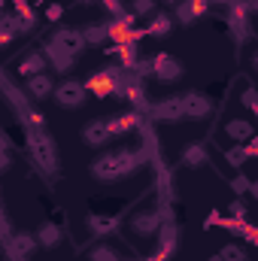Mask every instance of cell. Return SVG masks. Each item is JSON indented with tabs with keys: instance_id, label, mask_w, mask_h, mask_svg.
Here are the masks:
<instances>
[{
	"instance_id": "obj_20",
	"label": "cell",
	"mask_w": 258,
	"mask_h": 261,
	"mask_svg": "<svg viewBox=\"0 0 258 261\" xmlns=\"http://www.w3.org/2000/svg\"><path fill=\"white\" fill-rule=\"evenodd\" d=\"M46 55L43 52H31V55H24V61L18 64V76H24V79H31V76H37V73H43L46 70Z\"/></svg>"
},
{
	"instance_id": "obj_34",
	"label": "cell",
	"mask_w": 258,
	"mask_h": 261,
	"mask_svg": "<svg viewBox=\"0 0 258 261\" xmlns=\"http://www.w3.org/2000/svg\"><path fill=\"white\" fill-rule=\"evenodd\" d=\"M219 225H222V213H216V210H213V213L203 219V228H219Z\"/></svg>"
},
{
	"instance_id": "obj_13",
	"label": "cell",
	"mask_w": 258,
	"mask_h": 261,
	"mask_svg": "<svg viewBox=\"0 0 258 261\" xmlns=\"http://www.w3.org/2000/svg\"><path fill=\"white\" fill-rule=\"evenodd\" d=\"M24 91H28L31 100H46V97H52L55 82H52L46 73H37V76H31V79L24 82Z\"/></svg>"
},
{
	"instance_id": "obj_30",
	"label": "cell",
	"mask_w": 258,
	"mask_h": 261,
	"mask_svg": "<svg viewBox=\"0 0 258 261\" xmlns=\"http://www.w3.org/2000/svg\"><path fill=\"white\" fill-rule=\"evenodd\" d=\"M222 261H243V252H240V246L237 243H228V246H222Z\"/></svg>"
},
{
	"instance_id": "obj_9",
	"label": "cell",
	"mask_w": 258,
	"mask_h": 261,
	"mask_svg": "<svg viewBox=\"0 0 258 261\" xmlns=\"http://www.w3.org/2000/svg\"><path fill=\"white\" fill-rule=\"evenodd\" d=\"M149 61H152V76H158L161 82H176V79L183 76V64H179L173 55H167V52L152 55Z\"/></svg>"
},
{
	"instance_id": "obj_3",
	"label": "cell",
	"mask_w": 258,
	"mask_h": 261,
	"mask_svg": "<svg viewBox=\"0 0 258 261\" xmlns=\"http://www.w3.org/2000/svg\"><path fill=\"white\" fill-rule=\"evenodd\" d=\"M55 100L64 107V110H79L82 103H85V97H88V88H85V82H79V79H64V82H58L55 85Z\"/></svg>"
},
{
	"instance_id": "obj_11",
	"label": "cell",
	"mask_w": 258,
	"mask_h": 261,
	"mask_svg": "<svg viewBox=\"0 0 258 261\" xmlns=\"http://www.w3.org/2000/svg\"><path fill=\"white\" fill-rule=\"evenodd\" d=\"M107 125H110V137H122L128 130L143 128V116H140V110H128V113H122L116 119H107Z\"/></svg>"
},
{
	"instance_id": "obj_10",
	"label": "cell",
	"mask_w": 258,
	"mask_h": 261,
	"mask_svg": "<svg viewBox=\"0 0 258 261\" xmlns=\"http://www.w3.org/2000/svg\"><path fill=\"white\" fill-rule=\"evenodd\" d=\"M152 119L155 122H179L183 119V100L179 97H164L152 103Z\"/></svg>"
},
{
	"instance_id": "obj_37",
	"label": "cell",
	"mask_w": 258,
	"mask_h": 261,
	"mask_svg": "<svg viewBox=\"0 0 258 261\" xmlns=\"http://www.w3.org/2000/svg\"><path fill=\"white\" fill-rule=\"evenodd\" d=\"M161 3H167V6H176V3H179V0H161Z\"/></svg>"
},
{
	"instance_id": "obj_25",
	"label": "cell",
	"mask_w": 258,
	"mask_h": 261,
	"mask_svg": "<svg viewBox=\"0 0 258 261\" xmlns=\"http://www.w3.org/2000/svg\"><path fill=\"white\" fill-rule=\"evenodd\" d=\"M88 261H119V252H116L110 243H97V246L88 252Z\"/></svg>"
},
{
	"instance_id": "obj_32",
	"label": "cell",
	"mask_w": 258,
	"mask_h": 261,
	"mask_svg": "<svg viewBox=\"0 0 258 261\" xmlns=\"http://www.w3.org/2000/svg\"><path fill=\"white\" fill-rule=\"evenodd\" d=\"M228 216H231V219H246V206H243V200H234V203L228 206Z\"/></svg>"
},
{
	"instance_id": "obj_7",
	"label": "cell",
	"mask_w": 258,
	"mask_h": 261,
	"mask_svg": "<svg viewBox=\"0 0 258 261\" xmlns=\"http://www.w3.org/2000/svg\"><path fill=\"white\" fill-rule=\"evenodd\" d=\"M161 225H164V213H161V210H140V213L131 219V228H134V234H140V237L158 234Z\"/></svg>"
},
{
	"instance_id": "obj_27",
	"label": "cell",
	"mask_w": 258,
	"mask_h": 261,
	"mask_svg": "<svg viewBox=\"0 0 258 261\" xmlns=\"http://www.w3.org/2000/svg\"><path fill=\"white\" fill-rule=\"evenodd\" d=\"M225 161H228L231 167H243V164L249 161V155H246V149H243V146L237 143V146H231V149L225 152Z\"/></svg>"
},
{
	"instance_id": "obj_35",
	"label": "cell",
	"mask_w": 258,
	"mask_h": 261,
	"mask_svg": "<svg viewBox=\"0 0 258 261\" xmlns=\"http://www.w3.org/2000/svg\"><path fill=\"white\" fill-rule=\"evenodd\" d=\"M104 6H107L113 15H122V0H104Z\"/></svg>"
},
{
	"instance_id": "obj_23",
	"label": "cell",
	"mask_w": 258,
	"mask_h": 261,
	"mask_svg": "<svg viewBox=\"0 0 258 261\" xmlns=\"http://www.w3.org/2000/svg\"><path fill=\"white\" fill-rule=\"evenodd\" d=\"M18 116H21V122H24V128H46V116L37 110V107H18Z\"/></svg>"
},
{
	"instance_id": "obj_8",
	"label": "cell",
	"mask_w": 258,
	"mask_h": 261,
	"mask_svg": "<svg viewBox=\"0 0 258 261\" xmlns=\"http://www.w3.org/2000/svg\"><path fill=\"white\" fill-rule=\"evenodd\" d=\"M179 100H183V119H207L213 110V100L203 91H186Z\"/></svg>"
},
{
	"instance_id": "obj_4",
	"label": "cell",
	"mask_w": 258,
	"mask_h": 261,
	"mask_svg": "<svg viewBox=\"0 0 258 261\" xmlns=\"http://www.w3.org/2000/svg\"><path fill=\"white\" fill-rule=\"evenodd\" d=\"M122 67H104V70H97L91 79H88V91L91 94H97V97H110V94H116V88H119V79H122Z\"/></svg>"
},
{
	"instance_id": "obj_36",
	"label": "cell",
	"mask_w": 258,
	"mask_h": 261,
	"mask_svg": "<svg viewBox=\"0 0 258 261\" xmlns=\"http://www.w3.org/2000/svg\"><path fill=\"white\" fill-rule=\"evenodd\" d=\"M207 261H222V255H219V252H216V255H210V258Z\"/></svg>"
},
{
	"instance_id": "obj_18",
	"label": "cell",
	"mask_w": 258,
	"mask_h": 261,
	"mask_svg": "<svg viewBox=\"0 0 258 261\" xmlns=\"http://www.w3.org/2000/svg\"><path fill=\"white\" fill-rule=\"evenodd\" d=\"M170 31H173V15H167V12L149 15V28H146L149 37H170Z\"/></svg>"
},
{
	"instance_id": "obj_28",
	"label": "cell",
	"mask_w": 258,
	"mask_h": 261,
	"mask_svg": "<svg viewBox=\"0 0 258 261\" xmlns=\"http://www.w3.org/2000/svg\"><path fill=\"white\" fill-rule=\"evenodd\" d=\"M9 149H12V143L0 134V173H3V170L9 167V161H12V158H9Z\"/></svg>"
},
{
	"instance_id": "obj_21",
	"label": "cell",
	"mask_w": 258,
	"mask_h": 261,
	"mask_svg": "<svg viewBox=\"0 0 258 261\" xmlns=\"http://www.w3.org/2000/svg\"><path fill=\"white\" fill-rule=\"evenodd\" d=\"M82 37H85V46H104V43L110 40V21H94V24H88V28L82 31Z\"/></svg>"
},
{
	"instance_id": "obj_14",
	"label": "cell",
	"mask_w": 258,
	"mask_h": 261,
	"mask_svg": "<svg viewBox=\"0 0 258 261\" xmlns=\"http://www.w3.org/2000/svg\"><path fill=\"white\" fill-rule=\"evenodd\" d=\"M85 225H88V231L97 234V237H110V234L119 231V219H116V216H104V213H91V216L85 219Z\"/></svg>"
},
{
	"instance_id": "obj_15",
	"label": "cell",
	"mask_w": 258,
	"mask_h": 261,
	"mask_svg": "<svg viewBox=\"0 0 258 261\" xmlns=\"http://www.w3.org/2000/svg\"><path fill=\"white\" fill-rule=\"evenodd\" d=\"M82 140H85V146H104L107 140H113V137H110V125H107V119H94V122H88V125L82 128Z\"/></svg>"
},
{
	"instance_id": "obj_29",
	"label": "cell",
	"mask_w": 258,
	"mask_h": 261,
	"mask_svg": "<svg viewBox=\"0 0 258 261\" xmlns=\"http://www.w3.org/2000/svg\"><path fill=\"white\" fill-rule=\"evenodd\" d=\"M240 100H243V107H246L249 113H258V91L252 88V85L243 91V97H240Z\"/></svg>"
},
{
	"instance_id": "obj_19",
	"label": "cell",
	"mask_w": 258,
	"mask_h": 261,
	"mask_svg": "<svg viewBox=\"0 0 258 261\" xmlns=\"http://www.w3.org/2000/svg\"><path fill=\"white\" fill-rule=\"evenodd\" d=\"M61 237H64V231L58 228V225H40V231L34 234V240H37V246H46V249H55L58 243H61Z\"/></svg>"
},
{
	"instance_id": "obj_2",
	"label": "cell",
	"mask_w": 258,
	"mask_h": 261,
	"mask_svg": "<svg viewBox=\"0 0 258 261\" xmlns=\"http://www.w3.org/2000/svg\"><path fill=\"white\" fill-rule=\"evenodd\" d=\"M24 130H28V149H31L34 161L40 164V170L55 173L58 170V152H55V143L46 134V128H24Z\"/></svg>"
},
{
	"instance_id": "obj_22",
	"label": "cell",
	"mask_w": 258,
	"mask_h": 261,
	"mask_svg": "<svg viewBox=\"0 0 258 261\" xmlns=\"http://www.w3.org/2000/svg\"><path fill=\"white\" fill-rule=\"evenodd\" d=\"M43 55H46V61L55 67L58 73H67V70H73V64H76V58H70V55H64V52H58V49L49 46V43L43 46Z\"/></svg>"
},
{
	"instance_id": "obj_1",
	"label": "cell",
	"mask_w": 258,
	"mask_h": 261,
	"mask_svg": "<svg viewBox=\"0 0 258 261\" xmlns=\"http://www.w3.org/2000/svg\"><path fill=\"white\" fill-rule=\"evenodd\" d=\"M146 161V152L140 149H119V152H104L91 161V176L97 182H119L131 176L140 164Z\"/></svg>"
},
{
	"instance_id": "obj_16",
	"label": "cell",
	"mask_w": 258,
	"mask_h": 261,
	"mask_svg": "<svg viewBox=\"0 0 258 261\" xmlns=\"http://www.w3.org/2000/svg\"><path fill=\"white\" fill-rule=\"evenodd\" d=\"M183 167H203L207 161H210V152H207V146L203 143H189L186 149H183Z\"/></svg>"
},
{
	"instance_id": "obj_24",
	"label": "cell",
	"mask_w": 258,
	"mask_h": 261,
	"mask_svg": "<svg viewBox=\"0 0 258 261\" xmlns=\"http://www.w3.org/2000/svg\"><path fill=\"white\" fill-rule=\"evenodd\" d=\"M12 252H18L21 258H28L34 249H37V240H34V234H12Z\"/></svg>"
},
{
	"instance_id": "obj_39",
	"label": "cell",
	"mask_w": 258,
	"mask_h": 261,
	"mask_svg": "<svg viewBox=\"0 0 258 261\" xmlns=\"http://www.w3.org/2000/svg\"><path fill=\"white\" fill-rule=\"evenodd\" d=\"M243 261H246V258H243Z\"/></svg>"
},
{
	"instance_id": "obj_12",
	"label": "cell",
	"mask_w": 258,
	"mask_h": 261,
	"mask_svg": "<svg viewBox=\"0 0 258 261\" xmlns=\"http://www.w3.org/2000/svg\"><path fill=\"white\" fill-rule=\"evenodd\" d=\"M207 9H210V3H207V0H179V3H176L173 18H176V21H183V24H192V21H197Z\"/></svg>"
},
{
	"instance_id": "obj_31",
	"label": "cell",
	"mask_w": 258,
	"mask_h": 261,
	"mask_svg": "<svg viewBox=\"0 0 258 261\" xmlns=\"http://www.w3.org/2000/svg\"><path fill=\"white\" fill-rule=\"evenodd\" d=\"M231 189H234V195H246V192H249V176H243V173L234 176V179H231Z\"/></svg>"
},
{
	"instance_id": "obj_33",
	"label": "cell",
	"mask_w": 258,
	"mask_h": 261,
	"mask_svg": "<svg viewBox=\"0 0 258 261\" xmlns=\"http://www.w3.org/2000/svg\"><path fill=\"white\" fill-rule=\"evenodd\" d=\"M61 15H64V6H58V3H52V6L46 9V18H49V21H58Z\"/></svg>"
},
{
	"instance_id": "obj_17",
	"label": "cell",
	"mask_w": 258,
	"mask_h": 261,
	"mask_svg": "<svg viewBox=\"0 0 258 261\" xmlns=\"http://www.w3.org/2000/svg\"><path fill=\"white\" fill-rule=\"evenodd\" d=\"M225 134H228L234 143H246V140L255 137V125L246 122V119H231V122L225 125Z\"/></svg>"
},
{
	"instance_id": "obj_38",
	"label": "cell",
	"mask_w": 258,
	"mask_h": 261,
	"mask_svg": "<svg viewBox=\"0 0 258 261\" xmlns=\"http://www.w3.org/2000/svg\"><path fill=\"white\" fill-rule=\"evenodd\" d=\"M79 3H94V0H79Z\"/></svg>"
},
{
	"instance_id": "obj_5",
	"label": "cell",
	"mask_w": 258,
	"mask_h": 261,
	"mask_svg": "<svg viewBox=\"0 0 258 261\" xmlns=\"http://www.w3.org/2000/svg\"><path fill=\"white\" fill-rule=\"evenodd\" d=\"M46 43H49V46H55L58 52L70 55V58H76V55L85 49V37H82V31H76V28H58Z\"/></svg>"
},
{
	"instance_id": "obj_26",
	"label": "cell",
	"mask_w": 258,
	"mask_h": 261,
	"mask_svg": "<svg viewBox=\"0 0 258 261\" xmlns=\"http://www.w3.org/2000/svg\"><path fill=\"white\" fill-rule=\"evenodd\" d=\"M155 9H158V0H131V15L134 18L155 15Z\"/></svg>"
},
{
	"instance_id": "obj_6",
	"label": "cell",
	"mask_w": 258,
	"mask_h": 261,
	"mask_svg": "<svg viewBox=\"0 0 258 261\" xmlns=\"http://www.w3.org/2000/svg\"><path fill=\"white\" fill-rule=\"evenodd\" d=\"M116 94L125 97L128 103H134L137 110H146V107H149V100H146V88H143V79H137V76H131V73H122Z\"/></svg>"
}]
</instances>
